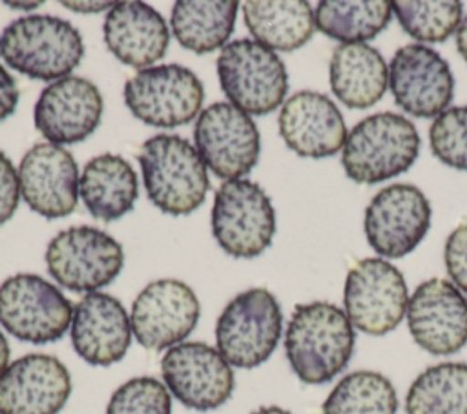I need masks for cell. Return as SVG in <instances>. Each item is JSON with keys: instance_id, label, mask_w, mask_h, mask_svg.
<instances>
[{"instance_id": "obj_1", "label": "cell", "mask_w": 467, "mask_h": 414, "mask_svg": "<svg viewBox=\"0 0 467 414\" xmlns=\"http://www.w3.org/2000/svg\"><path fill=\"white\" fill-rule=\"evenodd\" d=\"M354 341V326L345 310L327 301H312L294 308L285 332V354L303 383L321 385L348 365Z\"/></svg>"}, {"instance_id": "obj_2", "label": "cell", "mask_w": 467, "mask_h": 414, "mask_svg": "<svg viewBox=\"0 0 467 414\" xmlns=\"http://www.w3.org/2000/svg\"><path fill=\"white\" fill-rule=\"evenodd\" d=\"M84 42L78 29L58 16L16 18L0 33V58L15 71L55 82L80 64Z\"/></svg>"}, {"instance_id": "obj_3", "label": "cell", "mask_w": 467, "mask_h": 414, "mask_svg": "<svg viewBox=\"0 0 467 414\" xmlns=\"http://www.w3.org/2000/svg\"><path fill=\"white\" fill-rule=\"evenodd\" d=\"M420 153V133L403 115L381 111L359 120L343 144L341 164L348 179L378 184L407 171Z\"/></svg>"}, {"instance_id": "obj_4", "label": "cell", "mask_w": 467, "mask_h": 414, "mask_svg": "<svg viewBox=\"0 0 467 414\" xmlns=\"http://www.w3.org/2000/svg\"><path fill=\"white\" fill-rule=\"evenodd\" d=\"M150 201L168 215H188L208 191V170L199 151L179 135L150 137L139 153Z\"/></svg>"}, {"instance_id": "obj_5", "label": "cell", "mask_w": 467, "mask_h": 414, "mask_svg": "<svg viewBox=\"0 0 467 414\" xmlns=\"http://www.w3.org/2000/svg\"><path fill=\"white\" fill-rule=\"evenodd\" d=\"M217 77L230 104L248 115L277 109L288 91V73L279 55L252 38L232 40L221 49Z\"/></svg>"}, {"instance_id": "obj_6", "label": "cell", "mask_w": 467, "mask_h": 414, "mask_svg": "<svg viewBox=\"0 0 467 414\" xmlns=\"http://www.w3.org/2000/svg\"><path fill=\"white\" fill-rule=\"evenodd\" d=\"M283 332V314L275 295L266 288L237 294L215 323L221 356L237 368H255L275 350Z\"/></svg>"}, {"instance_id": "obj_7", "label": "cell", "mask_w": 467, "mask_h": 414, "mask_svg": "<svg viewBox=\"0 0 467 414\" xmlns=\"http://www.w3.org/2000/svg\"><path fill=\"white\" fill-rule=\"evenodd\" d=\"M212 233L232 257L261 255L275 233V210L266 191L248 179L224 181L213 199Z\"/></svg>"}, {"instance_id": "obj_8", "label": "cell", "mask_w": 467, "mask_h": 414, "mask_svg": "<svg viewBox=\"0 0 467 414\" xmlns=\"http://www.w3.org/2000/svg\"><path fill=\"white\" fill-rule=\"evenodd\" d=\"M204 88L199 77L179 64L139 69L124 86V102L133 117L153 128H177L201 111Z\"/></svg>"}, {"instance_id": "obj_9", "label": "cell", "mask_w": 467, "mask_h": 414, "mask_svg": "<svg viewBox=\"0 0 467 414\" xmlns=\"http://www.w3.org/2000/svg\"><path fill=\"white\" fill-rule=\"evenodd\" d=\"M71 317L69 299L40 275L15 274L0 285V325L20 341H58Z\"/></svg>"}, {"instance_id": "obj_10", "label": "cell", "mask_w": 467, "mask_h": 414, "mask_svg": "<svg viewBox=\"0 0 467 414\" xmlns=\"http://www.w3.org/2000/svg\"><path fill=\"white\" fill-rule=\"evenodd\" d=\"M51 277L71 292H97L109 285L124 266L122 246L93 226H71L58 232L46 248Z\"/></svg>"}, {"instance_id": "obj_11", "label": "cell", "mask_w": 467, "mask_h": 414, "mask_svg": "<svg viewBox=\"0 0 467 414\" xmlns=\"http://www.w3.org/2000/svg\"><path fill=\"white\" fill-rule=\"evenodd\" d=\"M343 303L354 328L370 336L389 334L409 305L403 274L381 257H365L347 274Z\"/></svg>"}, {"instance_id": "obj_12", "label": "cell", "mask_w": 467, "mask_h": 414, "mask_svg": "<svg viewBox=\"0 0 467 414\" xmlns=\"http://www.w3.org/2000/svg\"><path fill=\"white\" fill-rule=\"evenodd\" d=\"M193 140L206 168L224 181L241 179L259 159L261 139L255 122L230 102H215L201 111Z\"/></svg>"}, {"instance_id": "obj_13", "label": "cell", "mask_w": 467, "mask_h": 414, "mask_svg": "<svg viewBox=\"0 0 467 414\" xmlns=\"http://www.w3.org/2000/svg\"><path fill=\"white\" fill-rule=\"evenodd\" d=\"M166 388L186 407L206 412L224 405L234 392L232 365L201 341H182L161 359Z\"/></svg>"}, {"instance_id": "obj_14", "label": "cell", "mask_w": 467, "mask_h": 414, "mask_svg": "<svg viewBox=\"0 0 467 414\" xmlns=\"http://www.w3.org/2000/svg\"><path fill=\"white\" fill-rule=\"evenodd\" d=\"M431 204L414 184L379 190L365 210L363 228L370 248L381 257H405L427 235Z\"/></svg>"}, {"instance_id": "obj_15", "label": "cell", "mask_w": 467, "mask_h": 414, "mask_svg": "<svg viewBox=\"0 0 467 414\" xmlns=\"http://www.w3.org/2000/svg\"><path fill=\"white\" fill-rule=\"evenodd\" d=\"M201 314L195 292L179 279L146 285L131 305V332L148 350H168L186 339Z\"/></svg>"}, {"instance_id": "obj_16", "label": "cell", "mask_w": 467, "mask_h": 414, "mask_svg": "<svg viewBox=\"0 0 467 414\" xmlns=\"http://www.w3.org/2000/svg\"><path fill=\"white\" fill-rule=\"evenodd\" d=\"M405 316L412 339L429 354L449 356L467 345V297L447 279L418 285Z\"/></svg>"}, {"instance_id": "obj_17", "label": "cell", "mask_w": 467, "mask_h": 414, "mask_svg": "<svg viewBox=\"0 0 467 414\" xmlns=\"http://www.w3.org/2000/svg\"><path fill=\"white\" fill-rule=\"evenodd\" d=\"M389 86L394 102L420 119L443 113L454 95V77L447 60L423 44H407L394 53Z\"/></svg>"}, {"instance_id": "obj_18", "label": "cell", "mask_w": 467, "mask_h": 414, "mask_svg": "<svg viewBox=\"0 0 467 414\" xmlns=\"http://www.w3.org/2000/svg\"><path fill=\"white\" fill-rule=\"evenodd\" d=\"M24 202L46 219L69 215L78 201V166L73 155L51 142L35 144L16 170Z\"/></svg>"}, {"instance_id": "obj_19", "label": "cell", "mask_w": 467, "mask_h": 414, "mask_svg": "<svg viewBox=\"0 0 467 414\" xmlns=\"http://www.w3.org/2000/svg\"><path fill=\"white\" fill-rule=\"evenodd\" d=\"M99 88L82 77H64L47 84L35 104V126L51 144L86 140L102 117Z\"/></svg>"}, {"instance_id": "obj_20", "label": "cell", "mask_w": 467, "mask_h": 414, "mask_svg": "<svg viewBox=\"0 0 467 414\" xmlns=\"http://www.w3.org/2000/svg\"><path fill=\"white\" fill-rule=\"evenodd\" d=\"M71 394L66 365L49 354H27L0 374V414H57Z\"/></svg>"}, {"instance_id": "obj_21", "label": "cell", "mask_w": 467, "mask_h": 414, "mask_svg": "<svg viewBox=\"0 0 467 414\" xmlns=\"http://www.w3.org/2000/svg\"><path fill=\"white\" fill-rule=\"evenodd\" d=\"M69 330L75 352L95 367L120 361L133 334L122 303L104 292H89L73 306Z\"/></svg>"}, {"instance_id": "obj_22", "label": "cell", "mask_w": 467, "mask_h": 414, "mask_svg": "<svg viewBox=\"0 0 467 414\" xmlns=\"http://www.w3.org/2000/svg\"><path fill=\"white\" fill-rule=\"evenodd\" d=\"M279 135L299 157L336 155L347 140V126L337 106L323 93L297 91L279 111Z\"/></svg>"}, {"instance_id": "obj_23", "label": "cell", "mask_w": 467, "mask_h": 414, "mask_svg": "<svg viewBox=\"0 0 467 414\" xmlns=\"http://www.w3.org/2000/svg\"><path fill=\"white\" fill-rule=\"evenodd\" d=\"M102 31L109 53L131 67L153 66L170 46L166 20L144 2H115Z\"/></svg>"}, {"instance_id": "obj_24", "label": "cell", "mask_w": 467, "mask_h": 414, "mask_svg": "<svg viewBox=\"0 0 467 414\" xmlns=\"http://www.w3.org/2000/svg\"><path fill=\"white\" fill-rule=\"evenodd\" d=\"M332 93L347 108L365 109L381 100L389 86V66L368 44H341L330 58Z\"/></svg>"}, {"instance_id": "obj_25", "label": "cell", "mask_w": 467, "mask_h": 414, "mask_svg": "<svg viewBox=\"0 0 467 414\" xmlns=\"http://www.w3.org/2000/svg\"><path fill=\"white\" fill-rule=\"evenodd\" d=\"M78 193L95 219L104 223L120 219L133 210L139 197L137 173L120 155H97L82 170Z\"/></svg>"}, {"instance_id": "obj_26", "label": "cell", "mask_w": 467, "mask_h": 414, "mask_svg": "<svg viewBox=\"0 0 467 414\" xmlns=\"http://www.w3.org/2000/svg\"><path fill=\"white\" fill-rule=\"evenodd\" d=\"M243 16L255 42L272 51L299 49L316 31L314 13L305 0H248Z\"/></svg>"}, {"instance_id": "obj_27", "label": "cell", "mask_w": 467, "mask_h": 414, "mask_svg": "<svg viewBox=\"0 0 467 414\" xmlns=\"http://www.w3.org/2000/svg\"><path fill=\"white\" fill-rule=\"evenodd\" d=\"M239 4L179 0L171 9V31L177 42L193 53H212L223 49L235 24Z\"/></svg>"}, {"instance_id": "obj_28", "label": "cell", "mask_w": 467, "mask_h": 414, "mask_svg": "<svg viewBox=\"0 0 467 414\" xmlns=\"http://www.w3.org/2000/svg\"><path fill=\"white\" fill-rule=\"evenodd\" d=\"M390 16L389 0H323L314 13L316 27L343 44H365L387 27Z\"/></svg>"}, {"instance_id": "obj_29", "label": "cell", "mask_w": 467, "mask_h": 414, "mask_svg": "<svg viewBox=\"0 0 467 414\" xmlns=\"http://www.w3.org/2000/svg\"><path fill=\"white\" fill-rule=\"evenodd\" d=\"M407 414H467V363L425 368L405 396Z\"/></svg>"}, {"instance_id": "obj_30", "label": "cell", "mask_w": 467, "mask_h": 414, "mask_svg": "<svg viewBox=\"0 0 467 414\" xmlns=\"http://www.w3.org/2000/svg\"><path fill=\"white\" fill-rule=\"evenodd\" d=\"M396 410L394 385L374 370H356L341 378L321 407V414H396Z\"/></svg>"}, {"instance_id": "obj_31", "label": "cell", "mask_w": 467, "mask_h": 414, "mask_svg": "<svg viewBox=\"0 0 467 414\" xmlns=\"http://www.w3.org/2000/svg\"><path fill=\"white\" fill-rule=\"evenodd\" d=\"M392 11L407 35L420 42H443L460 26L463 5L458 0L392 2Z\"/></svg>"}, {"instance_id": "obj_32", "label": "cell", "mask_w": 467, "mask_h": 414, "mask_svg": "<svg viewBox=\"0 0 467 414\" xmlns=\"http://www.w3.org/2000/svg\"><path fill=\"white\" fill-rule=\"evenodd\" d=\"M106 414H171V396L155 378H133L111 394Z\"/></svg>"}, {"instance_id": "obj_33", "label": "cell", "mask_w": 467, "mask_h": 414, "mask_svg": "<svg viewBox=\"0 0 467 414\" xmlns=\"http://www.w3.org/2000/svg\"><path fill=\"white\" fill-rule=\"evenodd\" d=\"M431 150L443 164L467 171V106L440 113L429 129Z\"/></svg>"}, {"instance_id": "obj_34", "label": "cell", "mask_w": 467, "mask_h": 414, "mask_svg": "<svg viewBox=\"0 0 467 414\" xmlns=\"http://www.w3.org/2000/svg\"><path fill=\"white\" fill-rule=\"evenodd\" d=\"M445 266L452 285L467 294V223L456 226L445 241Z\"/></svg>"}, {"instance_id": "obj_35", "label": "cell", "mask_w": 467, "mask_h": 414, "mask_svg": "<svg viewBox=\"0 0 467 414\" xmlns=\"http://www.w3.org/2000/svg\"><path fill=\"white\" fill-rule=\"evenodd\" d=\"M20 201L18 173L4 151H0V226L16 212Z\"/></svg>"}, {"instance_id": "obj_36", "label": "cell", "mask_w": 467, "mask_h": 414, "mask_svg": "<svg viewBox=\"0 0 467 414\" xmlns=\"http://www.w3.org/2000/svg\"><path fill=\"white\" fill-rule=\"evenodd\" d=\"M18 97H20V91L15 78L0 64V122L5 120L9 115H13L18 104Z\"/></svg>"}, {"instance_id": "obj_37", "label": "cell", "mask_w": 467, "mask_h": 414, "mask_svg": "<svg viewBox=\"0 0 467 414\" xmlns=\"http://www.w3.org/2000/svg\"><path fill=\"white\" fill-rule=\"evenodd\" d=\"M64 7L71 9V11H77V13H100V11H109L115 2H62Z\"/></svg>"}, {"instance_id": "obj_38", "label": "cell", "mask_w": 467, "mask_h": 414, "mask_svg": "<svg viewBox=\"0 0 467 414\" xmlns=\"http://www.w3.org/2000/svg\"><path fill=\"white\" fill-rule=\"evenodd\" d=\"M456 47L462 58L467 62V16L460 22L458 31H456Z\"/></svg>"}, {"instance_id": "obj_39", "label": "cell", "mask_w": 467, "mask_h": 414, "mask_svg": "<svg viewBox=\"0 0 467 414\" xmlns=\"http://www.w3.org/2000/svg\"><path fill=\"white\" fill-rule=\"evenodd\" d=\"M7 365H9V343L0 330V374L7 368Z\"/></svg>"}, {"instance_id": "obj_40", "label": "cell", "mask_w": 467, "mask_h": 414, "mask_svg": "<svg viewBox=\"0 0 467 414\" xmlns=\"http://www.w3.org/2000/svg\"><path fill=\"white\" fill-rule=\"evenodd\" d=\"M7 7H13V9H22V11H31V9H36L38 5H42L40 0L36 2H5Z\"/></svg>"}, {"instance_id": "obj_41", "label": "cell", "mask_w": 467, "mask_h": 414, "mask_svg": "<svg viewBox=\"0 0 467 414\" xmlns=\"http://www.w3.org/2000/svg\"><path fill=\"white\" fill-rule=\"evenodd\" d=\"M252 414H292V412H290V410H286V409L275 407V405H268V407H261V409L254 410Z\"/></svg>"}]
</instances>
